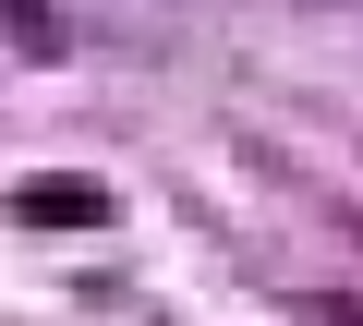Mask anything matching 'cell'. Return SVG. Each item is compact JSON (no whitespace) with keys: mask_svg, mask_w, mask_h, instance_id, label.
Listing matches in <instances>:
<instances>
[{"mask_svg":"<svg viewBox=\"0 0 363 326\" xmlns=\"http://www.w3.org/2000/svg\"><path fill=\"white\" fill-rule=\"evenodd\" d=\"M315 326H363V302H315Z\"/></svg>","mask_w":363,"mask_h":326,"instance_id":"cell-1","label":"cell"}]
</instances>
